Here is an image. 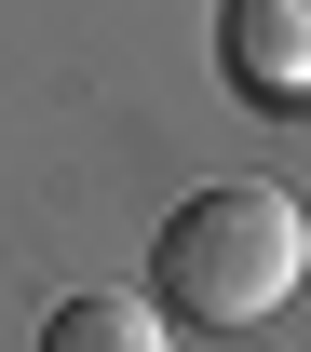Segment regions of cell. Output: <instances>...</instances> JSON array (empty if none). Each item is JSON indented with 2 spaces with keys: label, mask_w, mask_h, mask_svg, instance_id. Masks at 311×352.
I'll return each instance as SVG.
<instances>
[{
  "label": "cell",
  "mask_w": 311,
  "mask_h": 352,
  "mask_svg": "<svg viewBox=\"0 0 311 352\" xmlns=\"http://www.w3.org/2000/svg\"><path fill=\"white\" fill-rule=\"evenodd\" d=\"M41 352H163V311L122 298V285H82V298L41 311Z\"/></svg>",
  "instance_id": "cell-3"
},
{
  "label": "cell",
  "mask_w": 311,
  "mask_h": 352,
  "mask_svg": "<svg viewBox=\"0 0 311 352\" xmlns=\"http://www.w3.org/2000/svg\"><path fill=\"white\" fill-rule=\"evenodd\" d=\"M149 271H163V311H189V325H257V311L298 298L311 217L270 190V176H217V190H189L176 217H163Z\"/></svg>",
  "instance_id": "cell-1"
},
{
  "label": "cell",
  "mask_w": 311,
  "mask_h": 352,
  "mask_svg": "<svg viewBox=\"0 0 311 352\" xmlns=\"http://www.w3.org/2000/svg\"><path fill=\"white\" fill-rule=\"evenodd\" d=\"M230 68L257 95H311V0H230Z\"/></svg>",
  "instance_id": "cell-2"
}]
</instances>
